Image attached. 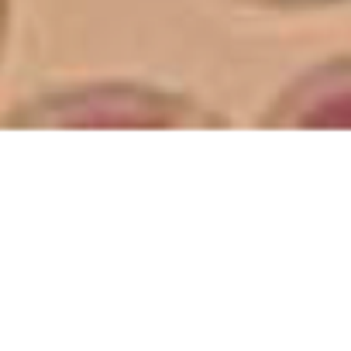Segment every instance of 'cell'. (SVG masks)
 I'll list each match as a JSON object with an SVG mask.
<instances>
[{"label":"cell","instance_id":"1","mask_svg":"<svg viewBox=\"0 0 351 351\" xmlns=\"http://www.w3.org/2000/svg\"><path fill=\"white\" fill-rule=\"evenodd\" d=\"M0 128L21 131H221L231 117L204 97L152 80H90L14 104Z\"/></svg>","mask_w":351,"mask_h":351},{"label":"cell","instance_id":"2","mask_svg":"<svg viewBox=\"0 0 351 351\" xmlns=\"http://www.w3.org/2000/svg\"><path fill=\"white\" fill-rule=\"evenodd\" d=\"M265 131H351V52L296 73L255 117Z\"/></svg>","mask_w":351,"mask_h":351},{"label":"cell","instance_id":"3","mask_svg":"<svg viewBox=\"0 0 351 351\" xmlns=\"http://www.w3.org/2000/svg\"><path fill=\"white\" fill-rule=\"evenodd\" d=\"M245 8H258V11H324V8H341L351 0H234Z\"/></svg>","mask_w":351,"mask_h":351},{"label":"cell","instance_id":"4","mask_svg":"<svg viewBox=\"0 0 351 351\" xmlns=\"http://www.w3.org/2000/svg\"><path fill=\"white\" fill-rule=\"evenodd\" d=\"M8 32H11V0H0V56L8 45Z\"/></svg>","mask_w":351,"mask_h":351}]
</instances>
